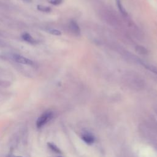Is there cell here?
<instances>
[{"label":"cell","instance_id":"obj_1","mask_svg":"<svg viewBox=\"0 0 157 157\" xmlns=\"http://www.w3.org/2000/svg\"><path fill=\"white\" fill-rule=\"evenodd\" d=\"M122 78L123 79L124 82L129 87L133 89L140 90L145 85L143 78L137 73L132 71L125 72L123 74Z\"/></svg>","mask_w":157,"mask_h":157},{"label":"cell","instance_id":"obj_2","mask_svg":"<svg viewBox=\"0 0 157 157\" xmlns=\"http://www.w3.org/2000/svg\"><path fill=\"white\" fill-rule=\"evenodd\" d=\"M101 18L107 24L113 27H118L120 25L121 21L118 16L113 12L107 7L102 8L99 12Z\"/></svg>","mask_w":157,"mask_h":157},{"label":"cell","instance_id":"obj_3","mask_svg":"<svg viewBox=\"0 0 157 157\" xmlns=\"http://www.w3.org/2000/svg\"><path fill=\"white\" fill-rule=\"evenodd\" d=\"M53 117V112L50 110H47L42 113L39 116L36 121V126L38 128H40L47 123H48Z\"/></svg>","mask_w":157,"mask_h":157},{"label":"cell","instance_id":"obj_4","mask_svg":"<svg viewBox=\"0 0 157 157\" xmlns=\"http://www.w3.org/2000/svg\"><path fill=\"white\" fill-rule=\"evenodd\" d=\"M13 59L15 61L23 64H26V65H33V61L25 56H23L20 55H17L15 54L13 55Z\"/></svg>","mask_w":157,"mask_h":157},{"label":"cell","instance_id":"obj_5","mask_svg":"<svg viewBox=\"0 0 157 157\" xmlns=\"http://www.w3.org/2000/svg\"><path fill=\"white\" fill-rule=\"evenodd\" d=\"M69 28L71 31V32L75 36H79L81 34V31L79 25L78 23L74 21V20H71L69 22Z\"/></svg>","mask_w":157,"mask_h":157},{"label":"cell","instance_id":"obj_6","mask_svg":"<svg viewBox=\"0 0 157 157\" xmlns=\"http://www.w3.org/2000/svg\"><path fill=\"white\" fill-rule=\"evenodd\" d=\"M140 64L142 65L145 68H146L147 70L150 71V72H151L153 74H155L156 75H157V66L151 64V63H146L145 61H140Z\"/></svg>","mask_w":157,"mask_h":157},{"label":"cell","instance_id":"obj_7","mask_svg":"<svg viewBox=\"0 0 157 157\" xmlns=\"http://www.w3.org/2000/svg\"><path fill=\"white\" fill-rule=\"evenodd\" d=\"M83 140L87 144H92L94 141V137L88 133H85L82 136Z\"/></svg>","mask_w":157,"mask_h":157},{"label":"cell","instance_id":"obj_8","mask_svg":"<svg viewBox=\"0 0 157 157\" xmlns=\"http://www.w3.org/2000/svg\"><path fill=\"white\" fill-rule=\"evenodd\" d=\"M135 48V50L136 51V52L140 55H147L148 52V50L143 45H137L135 46L134 47Z\"/></svg>","mask_w":157,"mask_h":157},{"label":"cell","instance_id":"obj_9","mask_svg":"<svg viewBox=\"0 0 157 157\" xmlns=\"http://www.w3.org/2000/svg\"><path fill=\"white\" fill-rule=\"evenodd\" d=\"M21 37L25 41H26L28 43H29L31 44H34L36 43V40L28 33L23 34L21 36Z\"/></svg>","mask_w":157,"mask_h":157},{"label":"cell","instance_id":"obj_10","mask_svg":"<svg viewBox=\"0 0 157 157\" xmlns=\"http://www.w3.org/2000/svg\"><path fill=\"white\" fill-rule=\"evenodd\" d=\"M116 2H117L118 9L119 11L120 12V13H121V15L124 17H128V13H127L126 9L124 8L121 0H116Z\"/></svg>","mask_w":157,"mask_h":157},{"label":"cell","instance_id":"obj_11","mask_svg":"<svg viewBox=\"0 0 157 157\" xmlns=\"http://www.w3.org/2000/svg\"><path fill=\"white\" fill-rule=\"evenodd\" d=\"M37 10L43 12H50L51 11V8L48 6H44L42 5H38L37 6Z\"/></svg>","mask_w":157,"mask_h":157},{"label":"cell","instance_id":"obj_12","mask_svg":"<svg viewBox=\"0 0 157 157\" xmlns=\"http://www.w3.org/2000/svg\"><path fill=\"white\" fill-rule=\"evenodd\" d=\"M48 32L52 34V35H55V36H60L61 34V32L57 29H55V28H49L48 30Z\"/></svg>","mask_w":157,"mask_h":157},{"label":"cell","instance_id":"obj_13","mask_svg":"<svg viewBox=\"0 0 157 157\" xmlns=\"http://www.w3.org/2000/svg\"><path fill=\"white\" fill-rule=\"evenodd\" d=\"M48 147L52 150L54 152H56V153H61V151L58 148V147H56L55 144H52V143H48Z\"/></svg>","mask_w":157,"mask_h":157},{"label":"cell","instance_id":"obj_14","mask_svg":"<svg viewBox=\"0 0 157 157\" xmlns=\"http://www.w3.org/2000/svg\"><path fill=\"white\" fill-rule=\"evenodd\" d=\"M49 3L55 5V6H57V5H59L61 4L63 2V0H47Z\"/></svg>","mask_w":157,"mask_h":157},{"label":"cell","instance_id":"obj_15","mask_svg":"<svg viewBox=\"0 0 157 157\" xmlns=\"http://www.w3.org/2000/svg\"><path fill=\"white\" fill-rule=\"evenodd\" d=\"M22 1H23L24 2H27V3H30L32 2V0H22Z\"/></svg>","mask_w":157,"mask_h":157},{"label":"cell","instance_id":"obj_16","mask_svg":"<svg viewBox=\"0 0 157 157\" xmlns=\"http://www.w3.org/2000/svg\"><path fill=\"white\" fill-rule=\"evenodd\" d=\"M15 157H22V156H15Z\"/></svg>","mask_w":157,"mask_h":157},{"label":"cell","instance_id":"obj_17","mask_svg":"<svg viewBox=\"0 0 157 157\" xmlns=\"http://www.w3.org/2000/svg\"></svg>","mask_w":157,"mask_h":157}]
</instances>
